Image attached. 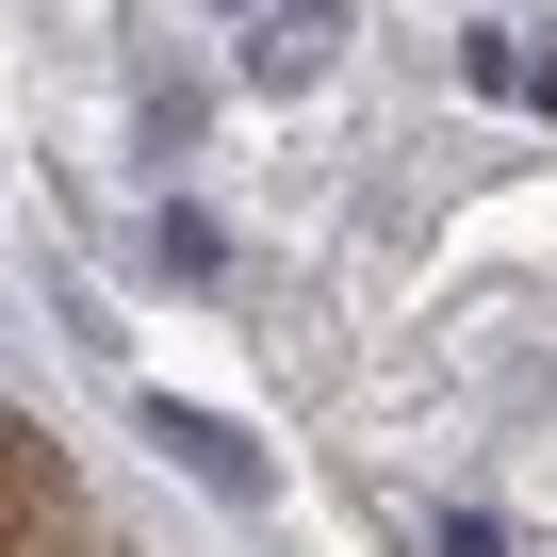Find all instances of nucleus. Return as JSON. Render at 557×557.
Masks as SVG:
<instances>
[{
  "label": "nucleus",
  "instance_id": "2",
  "mask_svg": "<svg viewBox=\"0 0 557 557\" xmlns=\"http://www.w3.org/2000/svg\"><path fill=\"white\" fill-rule=\"evenodd\" d=\"M329 50H345V0H278V17L246 34V83H262V99H296Z\"/></svg>",
  "mask_w": 557,
  "mask_h": 557
},
{
  "label": "nucleus",
  "instance_id": "1",
  "mask_svg": "<svg viewBox=\"0 0 557 557\" xmlns=\"http://www.w3.org/2000/svg\"><path fill=\"white\" fill-rule=\"evenodd\" d=\"M148 443H164L181 475H213L230 508H262V443H246V426H213V410H181V394H164V410H148Z\"/></svg>",
  "mask_w": 557,
  "mask_h": 557
},
{
  "label": "nucleus",
  "instance_id": "4",
  "mask_svg": "<svg viewBox=\"0 0 557 557\" xmlns=\"http://www.w3.org/2000/svg\"><path fill=\"white\" fill-rule=\"evenodd\" d=\"M0 508H66V459H50L17 410H0Z\"/></svg>",
  "mask_w": 557,
  "mask_h": 557
},
{
  "label": "nucleus",
  "instance_id": "3",
  "mask_svg": "<svg viewBox=\"0 0 557 557\" xmlns=\"http://www.w3.org/2000/svg\"><path fill=\"white\" fill-rule=\"evenodd\" d=\"M459 83H475V99H508V115H541V99H557V66H541L524 34H475V50H459Z\"/></svg>",
  "mask_w": 557,
  "mask_h": 557
}]
</instances>
